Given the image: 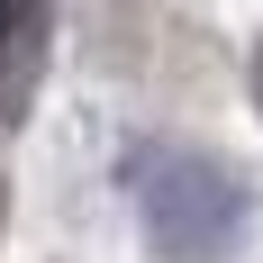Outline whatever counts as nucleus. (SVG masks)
<instances>
[{
  "mask_svg": "<svg viewBox=\"0 0 263 263\" xmlns=\"http://www.w3.org/2000/svg\"><path fill=\"white\" fill-rule=\"evenodd\" d=\"M145 209H155L163 245L173 254H218V236L236 227V191L218 182V173H200V163H173V155H145Z\"/></svg>",
  "mask_w": 263,
  "mask_h": 263,
  "instance_id": "obj_1",
  "label": "nucleus"
}]
</instances>
